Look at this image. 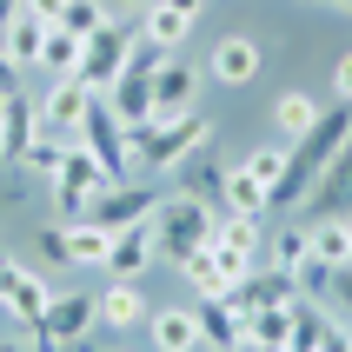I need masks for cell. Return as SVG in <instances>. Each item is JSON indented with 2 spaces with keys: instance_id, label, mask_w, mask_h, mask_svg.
Wrapping results in <instances>:
<instances>
[{
  "instance_id": "6da1fadb",
  "label": "cell",
  "mask_w": 352,
  "mask_h": 352,
  "mask_svg": "<svg viewBox=\"0 0 352 352\" xmlns=\"http://www.w3.org/2000/svg\"><path fill=\"white\" fill-rule=\"evenodd\" d=\"M346 140H352V100H339V107H326V113L286 146V179L273 186V206H306L313 179L326 173V160H333Z\"/></svg>"
},
{
  "instance_id": "7a4b0ae2",
  "label": "cell",
  "mask_w": 352,
  "mask_h": 352,
  "mask_svg": "<svg viewBox=\"0 0 352 352\" xmlns=\"http://www.w3.org/2000/svg\"><path fill=\"white\" fill-rule=\"evenodd\" d=\"M206 140H213V120L199 113V107L193 113H173V120H146L133 133V166L140 173H179Z\"/></svg>"
},
{
  "instance_id": "3957f363",
  "label": "cell",
  "mask_w": 352,
  "mask_h": 352,
  "mask_svg": "<svg viewBox=\"0 0 352 352\" xmlns=\"http://www.w3.org/2000/svg\"><path fill=\"white\" fill-rule=\"evenodd\" d=\"M113 186V173L94 160V146H80V140H67V153H60L54 179H47V199H54V219L60 226H74V219H87V206H94L100 193Z\"/></svg>"
},
{
  "instance_id": "277c9868",
  "label": "cell",
  "mask_w": 352,
  "mask_h": 352,
  "mask_svg": "<svg viewBox=\"0 0 352 352\" xmlns=\"http://www.w3.org/2000/svg\"><path fill=\"white\" fill-rule=\"evenodd\" d=\"M213 206L206 199H193V193H160V206H153V239H160V259H186V253H199L206 239H213Z\"/></svg>"
},
{
  "instance_id": "5b68a950",
  "label": "cell",
  "mask_w": 352,
  "mask_h": 352,
  "mask_svg": "<svg viewBox=\"0 0 352 352\" xmlns=\"http://www.w3.org/2000/svg\"><path fill=\"white\" fill-rule=\"evenodd\" d=\"M94 326H100V293H54V306L27 333V346L34 352H74V346H87Z\"/></svg>"
},
{
  "instance_id": "8992f818",
  "label": "cell",
  "mask_w": 352,
  "mask_h": 352,
  "mask_svg": "<svg viewBox=\"0 0 352 352\" xmlns=\"http://www.w3.org/2000/svg\"><path fill=\"white\" fill-rule=\"evenodd\" d=\"M133 40H140V34L126 27V20H107V27H94V34L80 40V74H74V80H87L94 94H107V87L126 74V60H133Z\"/></svg>"
},
{
  "instance_id": "52a82bcc",
  "label": "cell",
  "mask_w": 352,
  "mask_h": 352,
  "mask_svg": "<svg viewBox=\"0 0 352 352\" xmlns=\"http://www.w3.org/2000/svg\"><path fill=\"white\" fill-rule=\"evenodd\" d=\"M80 146H94V160L113 179H133V133L120 126V113L107 107V94L94 100V113H87V126H80Z\"/></svg>"
},
{
  "instance_id": "ba28073f",
  "label": "cell",
  "mask_w": 352,
  "mask_h": 352,
  "mask_svg": "<svg viewBox=\"0 0 352 352\" xmlns=\"http://www.w3.org/2000/svg\"><path fill=\"white\" fill-rule=\"evenodd\" d=\"M94 87L87 80H54L47 94H40V133H54V140H80V126H87V113H94Z\"/></svg>"
},
{
  "instance_id": "9c48e42d",
  "label": "cell",
  "mask_w": 352,
  "mask_h": 352,
  "mask_svg": "<svg viewBox=\"0 0 352 352\" xmlns=\"http://www.w3.org/2000/svg\"><path fill=\"white\" fill-rule=\"evenodd\" d=\"M153 206H160L153 186H140V179H113V186H107V193L87 206V219H100L107 233H120V226H140V219H153Z\"/></svg>"
},
{
  "instance_id": "30bf717a",
  "label": "cell",
  "mask_w": 352,
  "mask_h": 352,
  "mask_svg": "<svg viewBox=\"0 0 352 352\" xmlns=\"http://www.w3.org/2000/svg\"><path fill=\"white\" fill-rule=\"evenodd\" d=\"M199 100V67L186 54H166L153 67V120H173V113H193Z\"/></svg>"
},
{
  "instance_id": "8fae6325",
  "label": "cell",
  "mask_w": 352,
  "mask_h": 352,
  "mask_svg": "<svg viewBox=\"0 0 352 352\" xmlns=\"http://www.w3.org/2000/svg\"><path fill=\"white\" fill-rule=\"evenodd\" d=\"M160 259V239H153V219L140 226H120L113 246H107V279H146V266Z\"/></svg>"
},
{
  "instance_id": "7c38bea8",
  "label": "cell",
  "mask_w": 352,
  "mask_h": 352,
  "mask_svg": "<svg viewBox=\"0 0 352 352\" xmlns=\"http://www.w3.org/2000/svg\"><path fill=\"white\" fill-rule=\"evenodd\" d=\"M206 74L219 87H253L259 80V40L253 34H219L213 54H206Z\"/></svg>"
},
{
  "instance_id": "4fadbf2b",
  "label": "cell",
  "mask_w": 352,
  "mask_h": 352,
  "mask_svg": "<svg viewBox=\"0 0 352 352\" xmlns=\"http://www.w3.org/2000/svg\"><path fill=\"white\" fill-rule=\"evenodd\" d=\"M193 313H199V339H206L213 352H233L239 339H246V326H253V313H246V306H233L226 293H219V299H199Z\"/></svg>"
},
{
  "instance_id": "5bb4252c",
  "label": "cell",
  "mask_w": 352,
  "mask_h": 352,
  "mask_svg": "<svg viewBox=\"0 0 352 352\" xmlns=\"http://www.w3.org/2000/svg\"><path fill=\"white\" fill-rule=\"evenodd\" d=\"M107 107L120 113V126L126 133H140L146 120H153V74H140V67H126V74L107 87Z\"/></svg>"
},
{
  "instance_id": "9a60e30c",
  "label": "cell",
  "mask_w": 352,
  "mask_h": 352,
  "mask_svg": "<svg viewBox=\"0 0 352 352\" xmlns=\"http://www.w3.org/2000/svg\"><path fill=\"white\" fill-rule=\"evenodd\" d=\"M146 319H153V306L140 293V279H113V286L100 293V326H107V333H133Z\"/></svg>"
},
{
  "instance_id": "2e32d148",
  "label": "cell",
  "mask_w": 352,
  "mask_h": 352,
  "mask_svg": "<svg viewBox=\"0 0 352 352\" xmlns=\"http://www.w3.org/2000/svg\"><path fill=\"white\" fill-rule=\"evenodd\" d=\"M319 206V213H339V219H352V140L339 146L333 160H326V173L313 179V193H306Z\"/></svg>"
},
{
  "instance_id": "e0dca14e",
  "label": "cell",
  "mask_w": 352,
  "mask_h": 352,
  "mask_svg": "<svg viewBox=\"0 0 352 352\" xmlns=\"http://www.w3.org/2000/svg\"><path fill=\"white\" fill-rule=\"evenodd\" d=\"M34 140H40V107L27 94H7V100H0V153H7V160H27Z\"/></svg>"
},
{
  "instance_id": "ac0fdd59",
  "label": "cell",
  "mask_w": 352,
  "mask_h": 352,
  "mask_svg": "<svg viewBox=\"0 0 352 352\" xmlns=\"http://www.w3.org/2000/svg\"><path fill=\"white\" fill-rule=\"evenodd\" d=\"M146 333H153V352H199V346H206L193 306H160V313L146 319Z\"/></svg>"
},
{
  "instance_id": "d6986e66",
  "label": "cell",
  "mask_w": 352,
  "mask_h": 352,
  "mask_svg": "<svg viewBox=\"0 0 352 352\" xmlns=\"http://www.w3.org/2000/svg\"><path fill=\"white\" fill-rule=\"evenodd\" d=\"M7 313H14V326H27L34 333L40 319H47V306H54V286L40 273H27V266H14V286H7V299H0Z\"/></svg>"
},
{
  "instance_id": "ffe728a7",
  "label": "cell",
  "mask_w": 352,
  "mask_h": 352,
  "mask_svg": "<svg viewBox=\"0 0 352 352\" xmlns=\"http://www.w3.org/2000/svg\"><path fill=\"white\" fill-rule=\"evenodd\" d=\"M133 27H140V40H153L160 54H179V47H186V34H193V20H186V14H173V7H160V0L133 20Z\"/></svg>"
},
{
  "instance_id": "44dd1931",
  "label": "cell",
  "mask_w": 352,
  "mask_h": 352,
  "mask_svg": "<svg viewBox=\"0 0 352 352\" xmlns=\"http://www.w3.org/2000/svg\"><path fill=\"white\" fill-rule=\"evenodd\" d=\"M0 47L20 60V67H40V47H47V20H34L27 7H20L14 20H7V34H0Z\"/></svg>"
},
{
  "instance_id": "7402d4cb",
  "label": "cell",
  "mask_w": 352,
  "mask_h": 352,
  "mask_svg": "<svg viewBox=\"0 0 352 352\" xmlns=\"http://www.w3.org/2000/svg\"><path fill=\"white\" fill-rule=\"evenodd\" d=\"M319 113H326V107H319V94H306V87H286V94L273 100V120H279V133H286V140H299Z\"/></svg>"
},
{
  "instance_id": "603a6c76",
  "label": "cell",
  "mask_w": 352,
  "mask_h": 352,
  "mask_svg": "<svg viewBox=\"0 0 352 352\" xmlns=\"http://www.w3.org/2000/svg\"><path fill=\"white\" fill-rule=\"evenodd\" d=\"M107 246H113V233L100 219H74L67 226V259L74 266H107Z\"/></svg>"
},
{
  "instance_id": "cb8c5ba5",
  "label": "cell",
  "mask_w": 352,
  "mask_h": 352,
  "mask_svg": "<svg viewBox=\"0 0 352 352\" xmlns=\"http://www.w3.org/2000/svg\"><path fill=\"white\" fill-rule=\"evenodd\" d=\"M313 259H326V266H352V219L326 213L313 226Z\"/></svg>"
},
{
  "instance_id": "d4e9b609",
  "label": "cell",
  "mask_w": 352,
  "mask_h": 352,
  "mask_svg": "<svg viewBox=\"0 0 352 352\" xmlns=\"http://www.w3.org/2000/svg\"><path fill=\"white\" fill-rule=\"evenodd\" d=\"M266 206H273V193H266V186H259V179L246 173V166H226V213H246V219H259Z\"/></svg>"
},
{
  "instance_id": "484cf974",
  "label": "cell",
  "mask_w": 352,
  "mask_h": 352,
  "mask_svg": "<svg viewBox=\"0 0 352 352\" xmlns=\"http://www.w3.org/2000/svg\"><path fill=\"white\" fill-rule=\"evenodd\" d=\"M179 279H186V286H193L199 299H219V293H233V286H226V273H219V259L206 253V246L179 259Z\"/></svg>"
},
{
  "instance_id": "4316f807",
  "label": "cell",
  "mask_w": 352,
  "mask_h": 352,
  "mask_svg": "<svg viewBox=\"0 0 352 352\" xmlns=\"http://www.w3.org/2000/svg\"><path fill=\"white\" fill-rule=\"evenodd\" d=\"M246 339H259L266 352H286L293 346V306H259L253 326H246Z\"/></svg>"
},
{
  "instance_id": "83f0119b",
  "label": "cell",
  "mask_w": 352,
  "mask_h": 352,
  "mask_svg": "<svg viewBox=\"0 0 352 352\" xmlns=\"http://www.w3.org/2000/svg\"><path fill=\"white\" fill-rule=\"evenodd\" d=\"M40 67L54 80L80 74V34H67V27H47V47H40Z\"/></svg>"
},
{
  "instance_id": "f1b7e54d",
  "label": "cell",
  "mask_w": 352,
  "mask_h": 352,
  "mask_svg": "<svg viewBox=\"0 0 352 352\" xmlns=\"http://www.w3.org/2000/svg\"><path fill=\"white\" fill-rule=\"evenodd\" d=\"M107 20H113V0H67V14H60V27L87 40L94 27H107Z\"/></svg>"
},
{
  "instance_id": "f546056e",
  "label": "cell",
  "mask_w": 352,
  "mask_h": 352,
  "mask_svg": "<svg viewBox=\"0 0 352 352\" xmlns=\"http://www.w3.org/2000/svg\"><path fill=\"white\" fill-rule=\"evenodd\" d=\"M286 146H293V140H286ZM286 146H253V153L239 160V166H246V173H253L259 186H266V193H273L279 179H286Z\"/></svg>"
},
{
  "instance_id": "4dcf8cb0",
  "label": "cell",
  "mask_w": 352,
  "mask_h": 352,
  "mask_svg": "<svg viewBox=\"0 0 352 352\" xmlns=\"http://www.w3.org/2000/svg\"><path fill=\"white\" fill-rule=\"evenodd\" d=\"M293 279H299V299H326V293H333V279H339V266H326V259L306 253L293 266Z\"/></svg>"
},
{
  "instance_id": "1f68e13d",
  "label": "cell",
  "mask_w": 352,
  "mask_h": 352,
  "mask_svg": "<svg viewBox=\"0 0 352 352\" xmlns=\"http://www.w3.org/2000/svg\"><path fill=\"white\" fill-rule=\"evenodd\" d=\"M306 253H313V226H286V233L273 239V253H266V259L293 273V266H299V259H306Z\"/></svg>"
},
{
  "instance_id": "d6a6232c",
  "label": "cell",
  "mask_w": 352,
  "mask_h": 352,
  "mask_svg": "<svg viewBox=\"0 0 352 352\" xmlns=\"http://www.w3.org/2000/svg\"><path fill=\"white\" fill-rule=\"evenodd\" d=\"M40 259H47V266H74V259H67V226H40Z\"/></svg>"
},
{
  "instance_id": "836d02e7",
  "label": "cell",
  "mask_w": 352,
  "mask_h": 352,
  "mask_svg": "<svg viewBox=\"0 0 352 352\" xmlns=\"http://www.w3.org/2000/svg\"><path fill=\"white\" fill-rule=\"evenodd\" d=\"M313 352H352V333H346V326H339L333 313L319 319V346H313Z\"/></svg>"
},
{
  "instance_id": "e575fe53",
  "label": "cell",
  "mask_w": 352,
  "mask_h": 352,
  "mask_svg": "<svg viewBox=\"0 0 352 352\" xmlns=\"http://www.w3.org/2000/svg\"><path fill=\"white\" fill-rule=\"evenodd\" d=\"M34 20H47V27H60V14H67V0H20Z\"/></svg>"
},
{
  "instance_id": "d590c367",
  "label": "cell",
  "mask_w": 352,
  "mask_h": 352,
  "mask_svg": "<svg viewBox=\"0 0 352 352\" xmlns=\"http://www.w3.org/2000/svg\"><path fill=\"white\" fill-rule=\"evenodd\" d=\"M7 94H20V60L0 47V100H7Z\"/></svg>"
},
{
  "instance_id": "8d00e7d4",
  "label": "cell",
  "mask_w": 352,
  "mask_h": 352,
  "mask_svg": "<svg viewBox=\"0 0 352 352\" xmlns=\"http://www.w3.org/2000/svg\"><path fill=\"white\" fill-rule=\"evenodd\" d=\"M333 94L352 100V54H339V67H333Z\"/></svg>"
},
{
  "instance_id": "74e56055",
  "label": "cell",
  "mask_w": 352,
  "mask_h": 352,
  "mask_svg": "<svg viewBox=\"0 0 352 352\" xmlns=\"http://www.w3.org/2000/svg\"><path fill=\"white\" fill-rule=\"evenodd\" d=\"M333 299H339V306H352V266H339V279H333Z\"/></svg>"
},
{
  "instance_id": "f35d334b",
  "label": "cell",
  "mask_w": 352,
  "mask_h": 352,
  "mask_svg": "<svg viewBox=\"0 0 352 352\" xmlns=\"http://www.w3.org/2000/svg\"><path fill=\"white\" fill-rule=\"evenodd\" d=\"M7 286H14V253L0 246V299H7Z\"/></svg>"
},
{
  "instance_id": "ab89813d",
  "label": "cell",
  "mask_w": 352,
  "mask_h": 352,
  "mask_svg": "<svg viewBox=\"0 0 352 352\" xmlns=\"http://www.w3.org/2000/svg\"><path fill=\"white\" fill-rule=\"evenodd\" d=\"M160 7H173V14H186V20H199V7H206V0H160Z\"/></svg>"
},
{
  "instance_id": "60d3db41",
  "label": "cell",
  "mask_w": 352,
  "mask_h": 352,
  "mask_svg": "<svg viewBox=\"0 0 352 352\" xmlns=\"http://www.w3.org/2000/svg\"><path fill=\"white\" fill-rule=\"evenodd\" d=\"M20 14V0H0V34H7V20Z\"/></svg>"
},
{
  "instance_id": "b9f144b4",
  "label": "cell",
  "mask_w": 352,
  "mask_h": 352,
  "mask_svg": "<svg viewBox=\"0 0 352 352\" xmlns=\"http://www.w3.org/2000/svg\"><path fill=\"white\" fill-rule=\"evenodd\" d=\"M120 7H126V20H140L146 7H153V0H120Z\"/></svg>"
},
{
  "instance_id": "7bdbcfd3",
  "label": "cell",
  "mask_w": 352,
  "mask_h": 352,
  "mask_svg": "<svg viewBox=\"0 0 352 352\" xmlns=\"http://www.w3.org/2000/svg\"><path fill=\"white\" fill-rule=\"evenodd\" d=\"M0 352H34V346H27V339H0Z\"/></svg>"
},
{
  "instance_id": "ee69618b",
  "label": "cell",
  "mask_w": 352,
  "mask_h": 352,
  "mask_svg": "<svg viewBox=\"0 0 352 352\" xmlns=\"http://www.w3.org/2000/svg\"><path fill=\"white\" fill-rule=\"evenodd\" d=\"M233 352H266V346H259V339H239V346Z\"/></svg>"
},
{
  "instance_id": "f6af8a7d",
  "label": "cell",
  "mask_w": 352,
  "mask_h": 352,
  "mask_svg": "<svg viewBox=\"0 0 352 352\" xmlns=\"http://www.w3.org/2000/svg\"><path fill=\"white\" fill-rule=\"evenodd\" d=\"M333 7H339V14H352V0H333Z\"/></svg>"
},
{
  "instance_id": "bcb514c9",
  "label": "cell",
  "mask_w": 352,
  "mask_h": 352,
  "mask_svg": "<svg viewBox=\"0 0 352 352\" xmlns=\"http://www.w3.org/2000/svg\"><path fill=\"white\" fill-rule=\"evenodd\" d=\"M87 352H113V346H87Z\"/></svg>"
},
{
  "instance_id": "7dc6e473",
  "label": "cell",
  "mask_w": 352,
  "mask_h": 352,
  "mask_svg": "<svg viewBox=\"0 0 352 352\" xmlns=\"http://www.w3.org/2000/svg\"><path fill=\"white\" fill-rule=\"evenodd\" d=\"M0 166H7V153H0Z\"/></svg>"
},
{
  "instance_id": "c3c4849f",
  "label": "cell",
  "mask_w": 352,
  "mask_h": 352,
  "mask_svg": "<svg viewBox=\"0 0 352 352\" xmlns=\"http://www.w3.org/2000/svg\"><path fill=\"white\" fill-rule=\"evenodd\" d=\"M199 352H213V346H199Z\"/></svg>"
}]
</instances>
